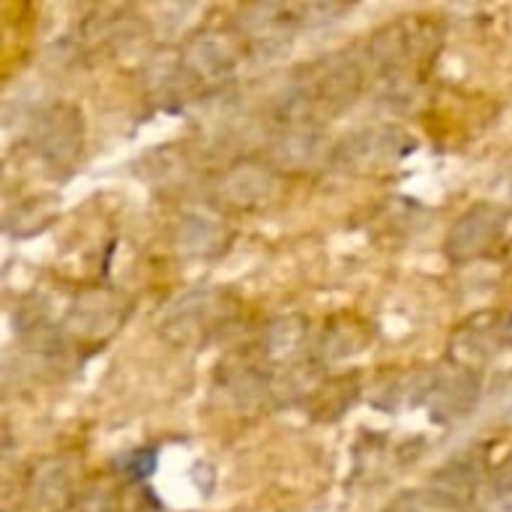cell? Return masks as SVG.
Listing matches in <instances>:
<instances>
[{
  "label": "cell",
  "mask_w": 512,
  "mask_h": 512,
  "mask_svg": "<svg viewBox=\"0 0 512 512\" xmlns=\"http://www.w3.org/2000/svg\"><path fill=\"white\" fill-rule=\"evenodd\" d=\"M114 471L126 483H147L156 471V450L153 447H135L114 459Z\"/></svg>",
  "instance_id": "obj_20"
},
{
  "label": "cell",
  "mask_w": 512,
  "mask_h": 512,
  "mask_svg": "<svg viewBox=\"0 0 512 512\" xmlns=\"http://www.w3.org/2000/svg\"><path fill=\"white\" fill-rule=\"evenodd\" d=\"M231 243V228L210 213H183L174 225V246L189 261L219 258Z\"/></svg>",
  "instance_id": "obj_15"
},
{
  "label": "cell",
  "mask_w": 512,
  "mask_h": 512,
  "mask_svg": "<svg viewBox=\"0 0 512 512\" xmlns=\"http://www.w3.org/2000/svg\"><path fill=\"white\" fill-rule=\"evenodd\" d=\"M512 348V312L507 309H483L456 324L450 336V363L483 372L495 360H501Z\"/></svg>",
  "instance_id": "obj_7"
},
{
  "label": "cell",
  "mask_w": 512,
  "mask_h": 512,
  "mask_svg": "<svg viewBox=\"0 0 512 512\" xmlns=\"http://www.w3.org/2000/svg\"><path fill=\"white\" fill-rule=\"evenodd\" d=\"M363 60L354 51L330 54L300 69L276 99L285 129H321L330 114H342L363 90Z\"/></svg>",
  "instance_id": "obj_1"
},
{
  "label": "cell",
  "mask_w": 512,
  "mask_h": 512,
  "mask_svg": "<svg viewBox=\"0 0 512 512\" xmlns=\"http://www.w3.org/2000/svg\"><path fill=\"white\" fill-rule=\"evenodd\" d=\"M246 48L249 45L237 27H201L183 42V48H177V54L192 84L207 93L240 72Z\"/></svg>",
  "instance_id": "obj_3"
},
{
  "label": "cell",
  "mask_w": 512,
  "mask_h": 512,
  "mask_svg": "<svg viewBox=\"0 0 512 512\" xmlns=\"http://www.w3.org/2000/svg\"><path fill=\"white\" fill-rule=\"evenodd\" d=\"M384 512H426L423 492H405V495H399Z\"/></svg>",
  "instance_id": "obj_22"
},
{
  "label": "cell",
  "mask_w": 512,
  "mask_h": 512,
  "mask_svg": "<svg viewBox=\"0 0 512 512\" xmlns=\"http://www.w3.org/2000/svg\"><path fill=\"white\" fill-rule=\"evenodd\" d=\"M72 471L66 462H42L30 477V495L39 507H72Z\"/></svg>",
  "instance_id": "obj_19"
},
{
  "label": "cell",
  "mask_w": 512,
  "mask_h": 512,
  "mask_svg": "<svg viewBox=\"0 0 512 512\" xmlns=\"http://www.w3.org/2000/svg\"><path fill=\"white\" fill-rule=\"evenodd\" d=\"M273 186H276V168L270 162L243 159L216 177L213 198L228 210H255L270 198Z\"/></svg>",
  "instance_id": "obj_12"
},
{
  "label": "cell",
  "mask_w": 512,
  "mask_h": 512,
  "mask_svg": "<svg viewBox=\"0 0 512 512\" xmlns=\"http://www.w3.org/2000/svg\"><path fill=\"white\" fill-rule=\"evenodd\" d=\"M240 321V300L225 288H192L159 315V333L177 348H207Z\"/></svg>",
  "instance_id": "obj_2"
},
{
  "label": "cell",
  "mask_w": 512,
  "mask_h": 512,
  "mask_svg": "<svg viewBox=\"0 0 512 512\" xmlns=\"http://www.w3.org/2000/svg\"><path fill=\"white\" fill-rule=\"evenodd\" d=\"M480 393H483L480 372L447 360L444 366L429 372L426 393H423L420 405L429 411V417L435 423H453L474 411V405L480 402Z\"/></svg>",
  "instance_id": "obj_11"
},
{
  "label": "cell",
  "mask_w": 512,
  "mask_h": 512,
  "mask_svg": "<svg viewBox=\"0 0 512 512\" xmlns=\"http://www.w3.org/2000/svg\"><path fill=\"white\" fill-rule=\"evenodd\" d=\"M369 345V330L363 321L354 318H333L324 333L318 336V363H330V360H342L348 354H357Z\"/></svg>",
  "instance_id": "obj_18"
},
{
  "label": "cell",
  "mask_w": 512,
  "mask_h": 512,
  "mask_svg": "<svg viewBox=\"0 0 512 512\" xmlns=\"http://www.w3.org/2000/svg\"><path fill=\"white\" fill-rule=\"evenodd\" d=\"M360 396H363L360 375L348 372V375H339V378H321L318 387L306 396V408H309L312 420L336 423L357 405Z\"/></svg>",
  "instance_id": "obj_17"
},
{
  "label": "cell",
  "mask_w": 512,
  "mask_h": 512,
  "mask_svg": "<svg viewBox=\"0 0 512 512\" xmlns=\"http://www.w3.org/2000/svg\"><path fill=\"white\" fill-rule=\"evenodd\" d=\"M129 309L132 306L120 291L84 288L72 297L63 318V330L87 357L117 336V330L129 321Z\"/></svg>",
  "instance_id": "obj_6"
},
{
  "label": "cell",
  "mask_w": 512,
  "mask_h": 512,
  "mask_svg": "<svg viewBox=\"0 0 512 512\" xmlns=\"http://www.w3.org/2000/svg\"><path fill=\"white\" fill-rule=\"evenodd\" d=\"M489 498L501 512H512V459L504 462L489 480Z\"/></svg>",
  "instance_id": "obj_21"
},
{
  "label": "cell",
  "mask_w": 512,
  "mask_h": 512,
  "mask_svg": "<svg viewBox=\"0 0 512 512\" xmlns=\"http://www.w3.org/2000/svg\"><path fill=\"white\" fill-rule=\"evenodd\" d=\"M147 90H150V99L165 111H177V108L189 105L195 96H201V90L186 75L177 51L156 54L150 60V66H147Z\"/></svg>",
  "instance_id": "obj_16"
},
{
  "label": "cell",
  "mask_w": 512,
  "mask_h": 512,
  "mask_svg": "<svg viewBox=\"0 0 512 512\" xmlns=\"http://www.w3.org/2000/svg\"><path fill=\"white\" fill-rule=\"evenodd\" d=\"M438 42L441 39L432 30V24L393 21L390 27H381L369 39V60L393 84L408 87L411 75L420 72L432 60V54L438 51Z\"/></svg>",
  "instance_id": "obj_4"
},
{
  "label": "cell",
  "mask_w": 512,
  "mask_h": 512,
  "mask_svg": "<svg viewBox=\"0 0 512 512\" xmlns=\"http://www.w3.org/2000/svg\"><path fill=\"white\" fill-rule=\"evenodd\" d=\"M333 147L321 129H285L270 144V165L285 171H312L333 165Z\"/></svg>",
  "instance_id": "obj_14"
},
{
  "label": "cell",
  "mask_w": 512,
  "mask_h": 512,
  "mask_svg": "<svg viewBox=\"0 0 512 512\" xmlns=\"http://www.w3.org/2000/svg\"><path fill=\"white\" fill-rule=\"evenodd\" d=\"M312 348V330L303 315H282L267 324L255 351L279 375V369H300L303 354Z\"/></svg>",
  "instance_id": "obj_13"
},
{
  "label": "cell",
  "mask_w": 512,
  "mask_h": 512,
  "mask_svg": "<svg viewBox=\"0 0 512 512\" xmlns=\"http://www.w3.org/2000/svg\"><path fill=\"white\" fill-rule=\"evenodd\" d=\"M507 234V213L498 204H474L465 210L447 234V258L453 264H471L489 258Z\"/></svg>",
  "instance_id": "obj_10"
},
{
  "label": "cell",
  "mask_w": 512,
  "mask_h": 512,
  "mask_svg": "<svg viewBox=\"0 0 512 512\" xmlns=\"http://www.w3.org/2000/svg\"><path fill=\"white\" fill-rule=\"evenodd\" d=\"M315 12H321V6H291V3H252L243 6L237 15V30L243 33L249 48L276 54L282 51L288 42H294V36L309 27V21H315Z\"/></svg>",
  "instance_id": "obj_9"
},
{
  "label": "cell",
  "mask_w": 512,
  "mask_h": 512,
  "mask_svg": "<svg viewBox=\"0 0 512 512\" xmlns=\"http://www.w3.org/2000/svg\"><path fill=\"white\" fill-rule=\"evenodd\" d=\"M30 150L57 171H72L84 150V114L72 102H54L30 126Z\"/></svg>",
  "instance_id": "obj_8"
},
{
  "label": "cell",
  "mask_w": 512,
  "mask_h": 512,
  "mask_svg": "<svg viewBox=\"0 0 512 512\" xmlns=\"http://www.w3.org/2000/svg\"><path fill=\"white\" fill-rule=\"evenodd\" d=\"M417 150V138L402 126H366L333 147V168L348 174H384Z\"/></svg>",
  "instance_id": "obj_5"
}]
</instances>
